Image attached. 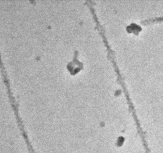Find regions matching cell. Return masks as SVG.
Returning <instances> with one entry per match:
<instances>
[{
  "label": "cell",
  "instance_id": "cell-1",
  "mask_svg": "<svg viewBox=\"0 0 163 153\" xmlns=\"http://www.w3.org/2000/svg\"><path fill=\"white\" fill-rule=\"evenodd\" d=\"M141 29V28L140 26L135 24H132L127 27V30L129 32H133L136 34H137Z\"/></svg>",
  "mask_w": 163,
  "mask_h": 153
}]
</instances>
